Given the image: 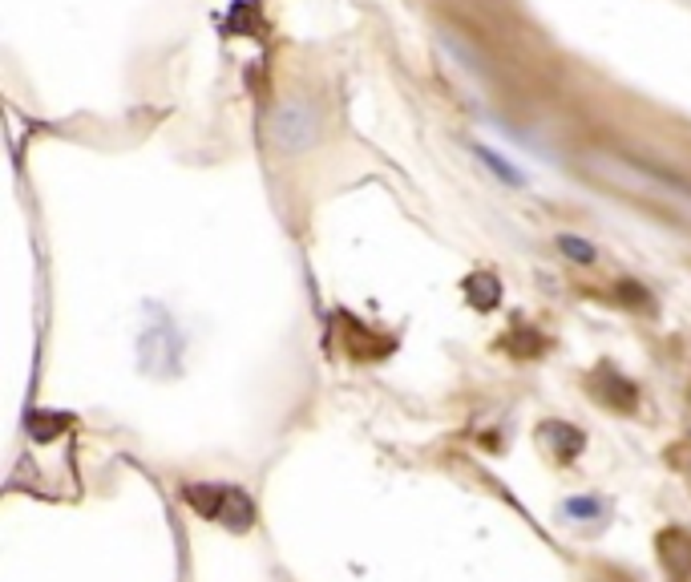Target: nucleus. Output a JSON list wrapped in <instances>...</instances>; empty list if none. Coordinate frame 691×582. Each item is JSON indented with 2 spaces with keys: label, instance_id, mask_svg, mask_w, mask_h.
<instances>
[{
  "label": "nucleus",
  "instance_id": "obj_3",
  "mask_svg": "<svg viewBox=\"0 0 691 582\" xmlns=\"http://www.w3.org/2000/svg\"><path fill=\"white\" fill-rule=\"evenodd\" d=\"M542 437L550 441V449L558 453V457H578L582 453V445H587V437H582V429H574V424H566V421H550L542 429Z\"/></svg>",
  "mask_w": 691,
  "mask_h": 582
},
{
  "label": "nucleus",
  "instance_id": "obj_5",
  "mask_svg": "<svg viewBox=\"0 0 691 582\" xmlns=\"http://www.w3.org/2000/svg\"><path fill=\"white\" fill-rule=\"evenodd\" d=\"M469 300H473V308H493V303L501 300V287H498V279L493 275H473L469 279Z\"/></svg>",
  "mask_w": 691,
  "mask_h": 582
},
{
  "label": "nucleus",
  "instance_id": "obj_7",
  "mask_svg": "<svg viewBox=\"0 0 691 582\" xmlns=\"http://www.w3.org/2000/svg\"><path fill=\"white\" fill-rule=\"evenodd\" d=\"M562 510H566L570 518H598V513H603V502H598V497H570Z\"/></svg>",
  "mask_w": 691,
  "mask_h": 582
},
{
  "label": "nucleus",
  "instance_id": "obj_2",
  "mask_svg": "<svg viewBox=\"0 0 691 582\" xmlns=\"http://www.w3.org/2000/svg\"><path fill=\"white\" fill-rule=\"evenodd\" d=\"M183 497H186V505H194V510L202 513V518L223 521V526H231V529H247L255 518L251 497H247L243 489H235V485H186Z\"/></svg>",
  "mask_w": 691,
  "mask_h": 582
},
{
  "label": "nucleus",
  "instance_id": "obj_4",
  "mask_svg": "<svg viewBox=\"0 0 691 582\" xmlns=\"http://www.w3.org/2000/svg\"><path fill=\"white\" fill-rule=\"evenodd\" d=\"M558 251L570 259V263H582V267L598 263V247L582 235H558Z\"/></svg>",
  "mask_w": 691,
  "mask_h": 582
},
{
  "label": "nucleus",
  "instance_id": "obj_1",
  "mask_svg": "<svg viewBox=\"0 0 691 582\" xmlns=\"http://www.w3.org/2000/svg\"><path fill=\"white\" fill-rule=\"evenodd\" d=\"M267 138L280 154H304L320 141V109L304 97H288L280 101L267 122Z\"/></svg>",
  "mask_w": 691,
  "mask_h": 582
},
{
  "label": "nucleus",
  "instance_id": "obj_6",
  "mask_svg": "<svg viewBox=\"0 0 691 582\" xmlns=\"http://www.w3.org/2000/svg\"><path fill=\"white\" fill-rule=\"evenodd\" d=\"M477 158L485 162V166L493 170V174L501 178V182H509V186H522L525 178H522V170H514V166H506V158H501L498 150H485V146H477Z\"/></svg>",
  "mask_w": 691,
  "mask_h": 582
}]
</instances>
